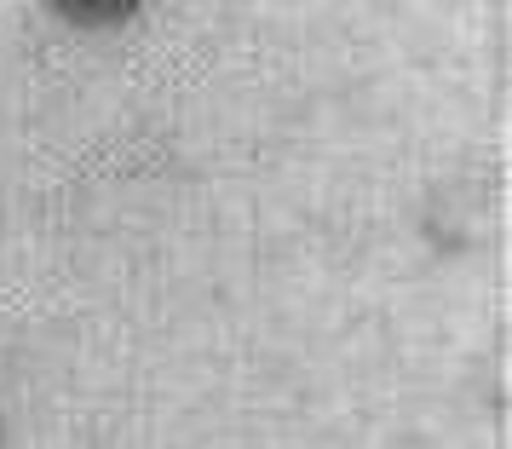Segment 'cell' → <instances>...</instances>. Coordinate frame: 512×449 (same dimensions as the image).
Instances as JSON below:
<instances>
[{
  "label": "cell",
  "mask_w": 512,
  "mask_h": 449,
  "mask_svg": "<svg viewBox=\"0 0 512 449\" xmlns=\"http://www.w3.org/2000/svg\"><path fill=\"white\" fill-rule=\"evenodd\" d=\"M0 444H6V421H0Z\"/></svg>",
  "instance_id": "obj_2"
},
{
  "label": "cell",
  "mask_w": 512,
  "mask_h": 449,
  "mask_svg": "<svg viewBox=\"0 0 512 449\" xmlns=\"http://www.w3.org/2000/svg\"><path fill=\"white\" fill-rule=\"evenodd\" d=\"M64 24H81V29H104V24H127L144 0H47Z\"/></svg>",
  "instance_id": "obj_1"
}]
</instances>
